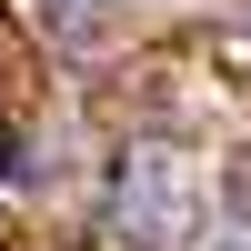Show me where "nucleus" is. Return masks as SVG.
Instances as JSON below:
<instances>
[{
  "label": "nucleus",
  "instance_id": "nucleus-1",
  "mask_svg": "<svg viewBox=\"0 0 251 251\" xmlns=\"http://www.w3.org/2000/svg\"><path fill=\"white\" fill-rule=\"evenodd\" d=\"M111 211H121V231H131V241H151V251L191 241V221H201L191 161H181V151H131V161H121V191H111Z\"/></svg>",
  "mask_w": 251,
  "mask_h": 251
},
{
  "label": "nucleus",
  "instance_id": "nucleus-2",
  "mask_svg": "<svg viewBox=\"0 0 251 251\" xmlns=\"http://www.w3.org/2000/svg\"><path fill=\"white\" fill-rule=\"evenodd\" d=\"M221 251H251V241H221Z\"/></svg>",
  "mask_w": 251,
  "mask_h": 251
}]
</instances>
